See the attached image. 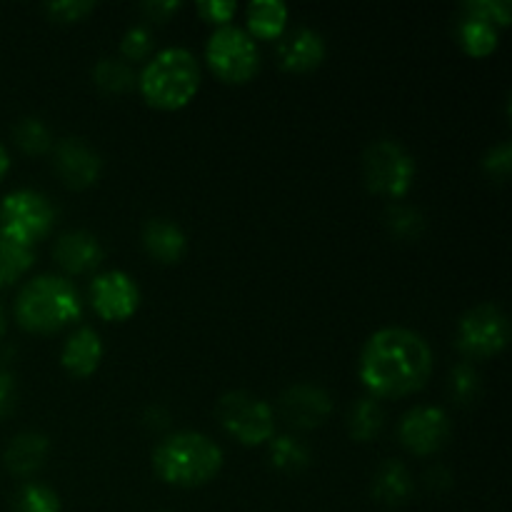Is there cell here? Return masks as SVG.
Returning a JSON list of instances; mask_svg holds the SVG:
<instances>
[{"label":"cell","mask_w":512,"mask_h":512,"mask_svg":"<svg viewBox=\"0 0 512 512\" xmlns=\"http://www.w3.org/2000/svg\"><path fill=\"white\" fill-rule=\"evenodd\" d=\"M433 373V350L423 335L408 328L373 333L360 353L358 375L370 398H405L418 393Z\"/></svg>","instance_id":"1"},{"label":"cell","mask_w":512,"mask_h":512,"mask_svg":"<svg viewBox=\"0 0 512 512\" xmlns=\"http://www.w3.org/2000/svg\"><path fill=\"white\" fill-rule=\"evenodd\" d=\"M223 468V450L218 443L195 430L168 435L153 453V470L173 488H203Z\"/></svg>","instance_id":"2"},{"label":"cell","mask_w":512,"mask_h":512,"mask_svg":"<svg viewBox=\"0 0 512 512\" xmlns=\"http://www.w3.org/2000/svg\"><path fill=\"white\" fill-rule=\"evenodd\" d=\"M80 315H83V300L78 290L58 275H40L28 280L15 298V320L28 333H58L78 323Z\"/></svg>","instance_id":"3"},{"label":"cell","mask_w":512,"mask_h":512,"mask_svg":"<svg viewBox=\"0 0 512 512\" xmlns=\"http://www.w3.org/2000/svg\"><path fill=\"white\" fill-rule=\"evenodd\" d=\"M145 103L158 110H180L198 95L200 65L185 48H165L145 60L138 78Z\"/></svg>","instance_id":"4"},{"label":"cell","mask_w":512,"mask_h":512,"mask_svg":"<svg viewBox=\"0 0 512 512\" xmlns=\"http://www.w3.org/2000/svg\"><path fill=\"white\" fill-rule=\"evenodd\" d=\"M55 215V205L38 190H13L0 200V238L33 248L53 230Z\"/></svg>","instance_id":"5"},{"label":"cell","mask_w":512,"mask_h":512,"mask_svg":"<svg viewBox=\"0 0 512 512\" xmlns=\"http://www.w3.org/2000/svg\"><path fill=\"white\" fill-rule=\"evenodd\" d=\"M205 60L218 80L228 85H243L260 70L258 43L238 25H223L205 45Z\"/></svg>","instance_id":"6"},{"label":"cell","mask_w":512,"mask_h":512,"mask_svg":"<svg viewBox=\"0 0 512 512\" xmlns=\"http://www.w3.org/2000/svg\"><path fill=\"white\" fill-rule=\"evenodd\" d=\"M215 415L225 433L248 448H258L275 438L273 408L253 393H245V390L225 393L215 405Z\"/></svg>","instance_id":"7"},{"label":"cell","mask_w":512,"mask_h":512,"mask_svg":"<svg viewBox=\"0 0 512 512\" xmlns=\"http://www.w3.org/2000/svg\"><path fill=\"white\" fill-rule=\"evenodd\" d=\"M363 175L373 193L400 200L415 183V160L395 140H375L363 155Z\"/></svg>","instance_id":"8"},{"label":"cell","mask_w":512,"mask_h":512,"mask_svg":"<svg viewBox=\"0 0 512 512\" xmlns=\"http://www.w3.org/2000/svg\"><path fill=\"white\" fill-rule=\"evenodd\" d=\"M455 343L460 353L470 360L495 358L510 343L508 315L493 303L475 305L460 318Z\"/></svg>","instance_id":"9"},{"label":"cell","mask_w":512,"mask_h":512,"mask_svg":"<svg viewBox=\"0 0 512 512\" xmlns=\"http://www.w3.org/2000/svg\"><path fill=\"white\" fill-rule=\"evenodd\" d=\"M450 433H453V425H450L448 413L433 405H418L408 410L398 425V438L403 448L420 458L440 453L448 445Z\"/></svg>","instance_id":"10"},{"label":"cell","mask_w":512,"mask_h":512,"mask_svg":"<svg viewBox=\"0 0 512 512\" xmlns=\"http://www.w3.org/2000/svg\"><path fill=\"white\" fill-rule=\"evenodd\" d=\"M90 303L98 318L123 323L133 318L140 305V290L135 280L123 270H110L90 283Z\"/></svg>","instance_id":"11"},{"label":"cell","mask_w":512,"mask_h":512,"mask_svg":"<svg viewBox=\"0 0 512 512\" xmlns=\"http://www.w3.org/2000/svg\"><path fill=\"white\" fill-rule=\"evenodd\" d=\"M55 173L68 188L85 190L98 183L103 160L78 138H65L55 145Z\"/></svg>","instance_id":"12"},{"label":"cell","mask_w":512,"mask_h":512,"mask_svg":"<svg viewBox=\"0 0 512 512\" xmlns=\"http://www.w3.org/2000/svg\"><path fill=\"white\" fill-rule=\"evenodd\" d=\"M333 413V400L315 385H293L280 395V415L298 430L320 428Z\"/></svg>","instance_id":"13"},{"label":"cell","mask_w":512,"mask_h":512,"mask_svg":"<svg viewBox=\"0 0 512 512\" xmlns=\"http://www.w3.org/2000/svg\"><path fill=\"white\" fill-rule=\"evenodd\" d=\"M280 68L288 73H310L325 60V40L313 28H295L278 43Z\"/></svg>","instance_id":"14"},{"label":"cell","mask_w":512,"mask_h":512,"mask_svg":"<svg viewBox=\"0 0 512 512\" xmlns=\"http://www.w3.org/2000/svg\"><path fill=\"white\" fill-rule=\"evenodd\" d=\"M53 258L65 273L85 275L100 268L105 253L95 235L85 233V230H73V233L60 235L53 248Z\"/></svg>","instance_id":"15"},{"label":"cell","mask_w":512,"mask_h":512,"mask_svg":"<svg viewBox=\"0 0 512 512\" xmlns=\"http://www.w3.org/2000/svg\"><path fill=\"white\" fill-rule=\"evenodd\" d=\"M103 340L93 328H78L63 345L60 363L73 378H90L103 363Z\"/></svg>","instance_id":"16"},{"label":"cell","mask_w":512,"mask_h":512,"mask_svg":"<svg viewBox=\"0 0 512 512\" xmlns=\"http://www.w3.org/2000/svg\"><path fill=\"white\" fill-rule=\"evenodd\" d=\"M143 248L155 263L175 265L188 250L185 233L165 218H153L143 228Z\"/></svg>","instance_id":"17"},{"label":"cell","mask_w":512,"mask_h":512,"mask_svg":"<svg viewBox=\"0 0 512 512\" xmlns=\"http://www.w3.org/2000/svg\"><path fill=\"white\" fill-rule=\"evenodd\" d=\"M50 440L43 433H20L8 443L3 453V463L8 473L18 475V478H28V475L38 473L43 468L45 458H48Z\"/></svg>","instance_id":"18"},{"label":"cell","mask_w":512,"mask_h":512,"mask_svg":"<svg viewBox=\"0 0 512 512\" xmlns=\"http://www.w3.org/2000/svg\"><path fill=\"white\" fill-rule=\"evenodd\" d=\"M373 498L385 508H400L408 503L415 493V483L410 470L398 460H385L373 475Z\"/></svg>","instance_id":"19"},{"label":"cell","mask_w":512,"mask_h":512,"mask_svg":"<svg viewBox=\"0 0 512 512\" xmlns=\"http://www.w3.org/2000/svg\"><path fill=\"white\" fill-rule=\"evenodd\" d=\"M245 23L253 40H280L288 28V8L280 0H255L245 10Z\"/></svg>","instance_id":"20"},{"label":"cell","mask_w":512,"mask_h":512,"mask_svg":"<svg viewBox=\"0 0 512 512\" xmlns=\"http://www.w3.org/2000/svg\"><path fill=\"white\" fill-rule=\"evenodd\" d=\"M455 35H458L460 48L470 58H488L500 43V30L495 25L478 18H468V15H460L458 25H455Z\"/></svg>","instance_id":"21"},{"label":"cell","mask_w":512,"mask_h":512,"mask_svg":"<svg viewBox=\"0 0 512 512\" xmlns=\"http://www.w3.org/2000/svg\"><path fill=\"white\" fill-rule=\"evenodd\" d=\"M385 425V410L375 398H360L348 413V433L358 443H368L380 435Z\"/></svg>","instance_id":"22"},{"label":"cell","mask_w":512,"mask_h":512,"mask_svg":"<svg viewBox=\"0 0 512 512\" xmlns=\"http://www.w3.org/2000/svg\"><path fill=\"white\" fill-rule=\"evenodd\" d=\"M93 83L98 85L103 93L123 95V93H128V90H133L135 85H138V78H135L133 65L125 63V60L103 58V60H98V63H95Z\"/></svg>","instance_id":"23"},{"label":"cell","mask_w":512,"mask_h":512,"mask_svg":"<svg viewBox=\"0 0 512 512\" xmlns=\"http://www.w3.org/2000/svg\"><path fill=\"white\" fill-rule=\"evenodd\" d=\"M33 263V248H25V245L0 238V288H10V285L18 283L33 268Z\"/></svg>","instance_id":"24"},{"label":"cell","mask_w":512,"mask_h":512,"mask_svg":"<svg viewBox=\"0 0 512 512\" xmlns=\"http://www.w3.org/2000/svg\"><path fill=\"white\" fill-rule=\"evenodd\" d=\"M270 465L283 473H300L310 465V453L300 440L290 438V435H280L268 443Z\"/></svg>","instance_id":"25"},{"label":"cell","mask_w":512,"mask_h":512,"mask_svg":"<svg viewBox=\"0 0 512 512\" xmlns=\"http://www.w3.org/2000/svg\"><path fill=\"white\" fill-rule=\"evenodd\" d=\"M13 140L25 155H45L53 148V135L40 118H20L13 128Z\"/></svg>","instance_id":"26"},{"label":"cell","mask_w":512,"mask_h":512,"mask_svg":"<svg viewBox=\"0 0 512 512\" xmlns=\"http://www.w3.org/2000/svg\"><path fill=\"white\" fill-rule=\"evenodd\" d=\"M13 512H60V498L48 485L25 483L13 495Z\"/></svg>","instance_id":"27"},{"label":"cell","mask_w":512,"mask_h":512,"mask_svg":"<svg viewBox=\"0 0 512 512\" xmlns=\"http://www.w3.org/2000/svg\"><path fill=\"white\" fill-rule=\"evenodd\" d=\"M385 225L400 240H418L425 230L423 215L410 205H390L385 210Z\"/></svg>","instance_id":"28"},{"label":"cell","mask_w":512,"mask_h":512,"mask_svg":"<svg viewBox=\"0 0 512 512\" xmlns=\"http://www.w3.org/2000/svg\"><path fill=\"white\" fill-rule=\"evenodd\" d=\"M460 15L485 20V23L503 30L508 28L512 20V5L510 0H468V3H463V8H460Z\"/></svg>","instance_id":"29"},{"label":"cell","mask_w":512,"mask_h":512,"mask_svg":"<svg viewBox=\"0 0 512 512\" xmlns=\"http://www.w3.org/2000/svg\"><path fill=\"white\" fill-rule=\"evenodd\" d=\"M450 395L455 403L470 405L480 395V375L470 363H458L450 373Z\"/></svg>","instance_id":"30"},{"label":"cell","mask_w":512,"mask_h":512,"mask_svg":"<svg viewBox=\"0 0 512 512\" xmlns=\"http://www.w3.org/2000/svg\"><path fill=\"white\" fill-rule=\"evenodd\" d=\"M155 40L145 25H133L125 30L123 40H120V53H123L125 63H140V60L153 58Z\"/></svg>","instance_id":"31"},{"label":"cell","mask_w":512,"mask_h":512,"mask_svg":"<svg viewBox=\"0 0 512 512\" xmlns=\"http://www.w3.org/2000/svg\"><path fill=\"white\" fill-rule=\"evenodd\" d=\"M93 10V0H60V3L45 5V13H48V18H53L55 23H78L85 15L93 13Z\"/></svg>","instance_id":"32"},{"label":"cell","mask_w":512,"mask_h":512,"mask_svg":"<svg viewBox=\"0 0 512 512\" xmlns=\"http://www.w3.org/2000/svg\"><path fill=\"white\" fill-rule=\"evenodd\" d=\"M483 170L498 183H505L510 178L512 170V145L500 143L495 148H490L483 158Z\"/></svg>","instance_id":"33"},{"label":"cell","mask_w":512,"mask_h":512,"mask_svg":"<svg viewBox=\"0 0 512 512\" xmlns=\"http://www.w3.org/2000/svg\"><path fill=\"white\" fill-rule=\"evenodd\" d=\"M195 8H198L200 18L223 28V25H230V18L235 15L238 5H235L233 0H203V3H198Z\"/></svg>","instance_id":"34"},{"label":"cell","mask_w":512,"mask_h":512,"mask_svg":"<svg viewBox=\"0 0 512 512\" xmlns=\"http://www.w3.org/2000/svg\"><path fill=\"white\" fill-rule=\"evenodd\" d=\"M180 8H183V5H180L178 0H148V3L140 5L145 18L155 20V23H165V20H168L170 15L178 13Z\"/></svg>","instance_id":"35"},{"label":"cell","mask_w":512,"mask_h":512,"mask_svg":"<svg viewBox=\"0 0 512 512\" xmlns=\"http://www.w3.org/2000/svg\"><path fill=\"white\" fill-rule=\"evenodd\" d=\"M15 405V378L5 368H0V418L13 410Z\"/></svg>","instance_id":"36"},{"label":"cell","mask_w":512,"mask_h":512,"mask_svg":"<svg viewBox=\"0 0 512 512\" xmlns=\"http://www.w3.org/2000/svg\"><path fill=\"white\" fill-rule=\"evenodd\" d=\"M428 485H430V488L448 490L450 485H453V475H450L445 468H433L428 473Z\"/></svg>","instance_id":"37"},{"label":"cell","mask_w":512,"mask_h":512,"mask_svg":"<svg viewBox=\"0 0 512 512\" xmlns=\"http://www.w3.org/2000/svg\"><path fill=\"white\" fill-rule=\"evenodd\" d=\"M10 163H13V160H10V153H8V148H5V145L0 143V180H3L5 175H8V170H10Z\"/></svg>","instance_id":"38"},{"label":"cell","mask_w":512,"mask_h":512,"mask_svg":"<svg viewBox=\"0 0 512 512\" xmlns=\"http://www.w3.org/2000/svg\"><path fill=\"white\" fill-rule=\"evenodd\" d=\"M5 328H8V323H5V313H3V308H0V338L5 335Z\"/></svg>","instance_id":"39"}]
</instances>
